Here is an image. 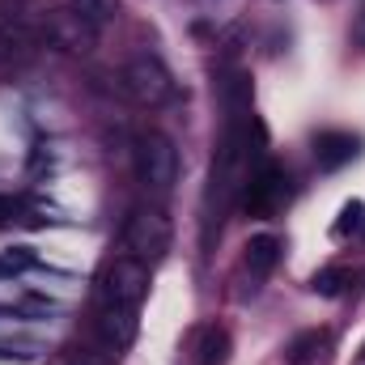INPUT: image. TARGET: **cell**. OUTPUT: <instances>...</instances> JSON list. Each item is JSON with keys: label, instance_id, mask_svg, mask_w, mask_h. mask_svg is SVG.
I'll return each mask as SVG.
<instances>
[{"label": "cell", "instance_id": "8", "mask_svg": "<svg viewBox=\"0 0 365 365\" xmlns=\"http://www.w3.org/2000/svg\"><path fill=\"white\" fill-rule=\"evenodd\" d=\"M68 9L93 26V30H102V26H110L115 17H119V9H123V0H68Z\"/></svg>", "mask_w": 365, "mask_h": 365}, {"label": "cell", "instance_id": "12", "mask_svg": "<svg viewBox=\"0 0 365 365\" xmlns=\"http://www.w3.org/2000/svg\"><path fill=\"white\" fill-rule=\"evenodd\" d=\"M26 264H30V259H26V255H4V259H0V276L17 272V268H26Z\"/></svg>", "mask_w": 365, "mask_h": 365}, {"label": "cell", "instance_id": "10", "mask_svg": "<svg viewBox=\"0 0 365 365\" xmlns=\"http://www.w3.org/2000/svg\"><path fill=\"white\" fill-rule=\"evenodd\" d=\"M225 349H230V336L221 327H208L204 331V357H200V365H221L225 361Z\"/></svg>", "mask_w": 365, "mask_h": 365}, {"label": "cell", "instance_id": "16", "mask_svg": "<svg viewBox=\"0 0 365 365\" xmlns=\"http://www.w3.org/2000/svg\"><path fill=\"white\" fill-rule=\"evenodd\" d=\"M357 365H365V349H361V361H357Z\"/></svg>", "mask_w": 365, "mask_h": 365}, {"label": "cell", "instance_id": "9", "mask_svg": "<svg viewBox=\"0 0 365 365\" xmlns=\"http://www.w3.org/2000/svg\"><path fill=\"white\" fill-rule=\"evenodd\" d=\"M276 259H280V242H276L272 234H264V238H255L247 247V272L251 276H268L276 268Z\"/></svg>", "mask_w": 365, "mask_h": 365}, {"label": "cell", "instance_id": "5", "mask_svg": "<svg viewBox=\"0 0 365 365\" xmlns=\"http://www.w3.org/2000/svg\"><path fill=\"white\" fill-rule=\"evenodd\" d=\"M284 195H289V179H284L280 166H259L255 175H247V182H242V208L251 217H268Z\"/></svg>", "mask_w": 365, "mask_h": 365}, {"label": "cell", "instance_id": "13", "mask_svg": "<svg viewBox=\"0 0 365 365\" xmlns=\"http://www.w3.org/2000/svg\"><path fill=\"white\" fill-rule=\"evenodd\" d=\"M336 280H340V272H323L319 280H314V289H323V293H336V289H340Z\"/></svg>", "mask_w": 365, "mask_h": 365}, {"label": "cell", "instance_id": "11", "mask_svg": "<svg viewBox=\"0 0 365 365\" xmlns=\"http://www.w3.org/2000/svg\"><path fill=\"white\" fill-rule=\"evenodd\" d=\"M21 217V200H13V195H0V230L4 225H13Z\"/></svg>", "mask_w": 365, "mask_h": 365}, {"label": "cell", "instance_id": "6", "mask_svg": "<svg viewBox=\"0 0 365 365\" xmlns=\"http://www.w3.org/2000/svg\"><path fill=\"white\" fill-rule=\"evenodd\" d=\"M47 30H51V38H56L60 47H68V51H90V47H93V34H98V30H93V26H86L73 9L56 13Z\"/></svg>", "mask_w": 365, "mask_h": 365}, {"label": "cell", "instance_id": "14", "mask_svg": "<svg viewBox=\"0 0 365 365\" xmlns=\"http://www.w3.org/2000/svg\"><path fill=\"white\" fill-rule=\"evenodd\" d=\"M13 47H17V38H13L9 30H0V64H4L9 56H13Z\"/></svg>", "mask_w": 365, "mask_h": 365}, {"label": "cell", "instance_id": "3", "mask_svg": "<svg viewBox=\"0 0 365 365\" xmlns=\"http://www.w3.org/2000/svg\"><path fill=\"white\" fill-rule=\"evenodd\" d=\"M123 93L136 102V106H166L170 98H175V77H170V68L162 64V56H153V51H140V56H132L128 64H123Z\"/></svg>", "mask_w": 365, "mask_h": 365}, {"label": "cell", "instance_id": "7", "mask_svg": "<svg viewBox=\"0 0 365 365\" xmlns=\"http://www.w3.org/2000/svg\"><path fill=\"white\" fill-rule=\"evenodd\" d=\"M314 158H319L323 170H340L344 162L357 158V136H349V132H323L319 145H314Z\"/></svg>", "mask_w": 365, "mask_h": 365}, {"label": "cell", "instance_id": "2", "mask_svg": "<svg viewBox=\"0 0 365 365\" xmlns=\"http://www.w3.org/2000/svg\"><path fill=\"white\" fill-rule=\"evenodd\" d=\"M170 238H175L170 217H166L158 204L132 208V217H128V225H123V247H128V255H136L140 264L153 268V264L170 251Z\"/></svg>", "mask_w": 365, "mask_h": 365}, {"label": "cell", "instance_id": "4", "mask_svg": "<svg viewBox=\"0 0 365 365\" xmlns=\"http://www.w3.org/2000/svg\"><path fill=\"white\" fill-rule=\"evenodd\" d=\"M136 179L149 195H166L179 179V149L162 132L136 136Z\"/></svg>", "mask_w": 365, "mask_h": 365}, {"label": "cell", "instance_id": "15", "mask_svg": "<svg viewBox=\"0 0 365 365\" xmlns=\"http://www.w3.org/2000/svg\"><path fill=\"white\" fill-rule=\"evenodd\" d=\"M73 365H102L98 357H81V361H73Z\"/></svg>", "mask_w": 365, "mask_h": 365}, {"label": "cell", "instance_id": "1", "mask_svg": "<svg viewBox=\"0 0 365 365\" xmlns=\"http://www.w3.org/2000/svg\"><path fill=\"white\" fill-rule=\"evenodd\" d=\"M145 293H149V264H140L136 255H119L102 268L93 289V331L106 357H119L136 340Z\"/></svg>", "mask_w": 365, "mask_h": 365}]
</instances>
